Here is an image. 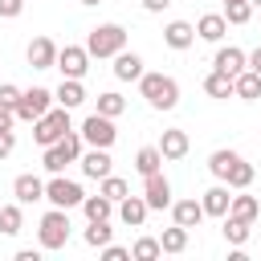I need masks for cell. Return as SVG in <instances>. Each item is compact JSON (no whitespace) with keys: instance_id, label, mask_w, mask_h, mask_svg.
I'll return each instance as SVG.
<instances>
[{"instance_id":"1","label":"cell","mask_w":261,"mask_h":261,"mask_svg":"<svg viewBox=\"0 0 261 261\" xmlns=\"http://www.w3.org/2000/svg\"><path fill=\"white\" fill-rule=\"evenodd\" d=\"M139 94H143L155 110H175V102H179V82L167 77V73H143V77H139Z\"/></svg>"},{"instance_id":"2","label":"cell","mask_w":261,"mask_h":261,"mask_svg":"<svg viewBox=\"0 0 261 261\" xmlns=\"http://www.w3.org/2000/svg\"><path fill=\"white\" fill-rule=\"evenodd\" d=\"M86 49H90V57H114L126 49V29L122 24H98V29H90Z\"/></svg>"},{"instance_id":"3","label":"cell","mask_w":261,"mask_h":261,"mask_svg":"<svg viewBox=\"0 0 261 261\" xmlns=\"http://www.w3.org/2000/svg\"><path fill=\"white\" fill-rule=\"evenodd\" d=\"M65 130H73V126H69V106H53L49 114H41V118L33 122V139H37L41 147H53Z\"/></svg>"},{"instance_id":"4","label":"cell","mask_w":261,"mask_h":261,"mask_svg":"<svg viewBox=\"0 0 261 261\" xmlns=\"http://www.w3.org/2000/svg\"><path fill=\"white\" fill-rule=\"evenodd\" d=\"M37 237H41V249H65V241H69V208L45 212Z\"/></svg>"},{"instance_id":"5","label":"cell","mask_w":261,"mask_h":261,"mask_svg":"<svg viewBox=\"0 0 261 261\" xmlns=\"http://www.w3.org/2000/svg\"><path fill=\"white\" fill-rule=\"evenodd\" d=\"M53 102H57V98H53L45 86H33V90L20 94V102H16V118H20V122H37L41 114L53 110Z\"/></svg>"},{"instance_id":"6","label":"cell","mask_w":261,"mask_h":261,"mask_svg":"<svg viewBox=\"0 0 261 261\" xmlns=\"http://www.w3.org/2000/svg\"><path fill=\"white\" fill-rule=\"evenodd\" d=\"M45 200H49L53 208H77V204L86 200V192H82L73 179H65V175H53V179L45 184Z\"/></svg>"},{"instance_id":"7","label":"cell","mask_w":261,"mask_h":261,"mask_svg":"<svg viewBox=\"0 0 261 261\" xmlns=\"http://www.w3.org/2000/svg\"><path fill=\"white\" fill-rule=\"evenodd\" d=\"M82 139L90 143V147H114V139H118V130H114V118H106V114H90L86 122H82Z\"/></svg>"},{"instance_id":"8","label":"cell","mask_w":261,"mask_h":261,"mask_svg":"<svg viewBox=\"0 0 261 261\" xmlns=\"http://www.w3.org/2000/svg\"><path fill=\"white\" fill-rule=\"evenodd\" d=\"M57 69H61V77H86V69H90V49H86V45H65V49H57Z\"/></svg>"},{"instance_id":"9","label":"cell","mask_w":261,"mask_h":261,"mask_svg":"<svg viewBox=\"0 0 261 261\" xmlns=\"http://www.w3.org/2000/svg\"><path fill=\"white\" fill-rule=\"evenodd\" d=\"M143 200H147V208H167L171 204V184H167V175H143Z\"/></svg>"},{"instance_id":"10","label":"cell","mask_w":261,"mask_h":261,"mask_svg":"<svg viewBox=\"0 0 261 261\" xmlns=\"http://www.w3.org/2000/svg\"><path fill=\"white\" fill-rule=\"evenodd\" d=\"M24 57H29V65H33V69H53V65H57V45H53L49 37H33Z\"/></svg>"},{"instance_id":"11","label":"cell","mask_w":261,"mask_h":261,"mask_svg":"<svg viewBox=\"0 0 261 261\" xmlns=\"http://www.w3.org/2000/svg\"><path fill=\"white\" fill-rule=\"evenodd\" d=\"M212 69H220V73L237 77V73H245V69H249V53H241L237 45H228V49H216V57H212Z\"/></svg>"},{"instance_id":"12","label":"cell","mask_w":261,"mask_h":261,"mask_svg":"<svg viewBox=\"0 0 261 261\" xmlns=\"http://www.w3.org/2000/svg\"><path fill=\"white\" fill-rule=\"evenodd\" d=\"M77 163H82V171H86L90 179H106V175H110V163H114V159H110V147H90V151H86V155H82Z\"/></svg>"},{"instance_id":"13","label":"cell","mask_w":261,"mask_h":261,"mask_svg":"<svg viewBox=\"0 0 261 261\" xmlns=\"http://www.w3.org/2000/svg\"><path fill=\"white\" fill-rule=\"evenodd\" d=\"M114 77L118 82H139L143 77V57L139 53H126V49L114 53Z\"/></svg>"},{"instance_id":"14","label":"cell","mask_w":261,"mask_h":261,"mask_svg":"<svg viewBox=\"0 0 261 261\" xmlns=\"http://www.w3.org/2000/svg\"><path fill=\"white\" fill-rule=\"evenodd\" d=\"M188 130H179V126H171V130H163V139H159V151H163V159H184L188 155Z\"/></svg>"},{"instance_id":"15","label":"cell","mask_w":261,"mask_h":261,"mask_svg":"<svg viewBox=\"0 0 261 261\" xmlns=\"http://www.w3.org/2000/svg\"><path fill=\"white\" fill-rule=\"evenodd\" d=\"M147 212H151V208H147L143 196H126V200H118V216H122L126 228H139V224L147 220Z\"/></svg>"},{"instance_id":"16","label":"cell","mask_w":261,"mask_h":261,"mask_svg":"<svg viewBox=\"0 0 261 261\" xmlns=\"http://www.w3.org/2000/svg\"><path fill=\"white\" fill-rule=\"evenodd\" d=\"M53 98H57V106H82L86 102V90H82V77H61V86L53 90Z\"/></svg>"},{"instance_id":"17","label":"cell","mask_w":261,"mask_h":261,"mask_svg":"<svg viewBox=\"0 0 261 261\" xmlns=\"http://www.w3.org/2000/svg\"><path fill=\"white\" fill-rule=\"evenodd\" d=\"M200 204H204V212H208V216H228L232 196H228V188H224V184H216V188H208V192H204V200H200Z\"/></svg>"},{"instance_id":"18","label":"cell","mask_w":261,"mask_h":261,"mask_svg":"<svg viewBox=\"0 0 261 261\" xmlns=\"http://www.w3.org/2000/svg\"><path fill=\"white\" fill-rule=\"evenodd\" d=\"M171 216H175V224H184V228H196L208 212H204V204L200 200H179V204H171Z\"/></svg>"},{"instance_id":"19","label":"cell","mask_w":261,"mask_h":261,"mask_svg":"<svg viewBox=\"0 0 261 261\" xmlns=\"http://www.w3.org/2000/svg\"><path fill=\"white\" fill-rule=\"evenodd\" d=\"M163 41H167L171 49H188V45L196 41V24H188V20H171V24L163 29Z\"/></svg>"},{"instance_id":"20","label":"cell","mask_w":261,"mask_h":261,"mask_svg":"<svg viewBox=\"0 0 261 261\" xmlns=\"http://www.w3.org/2000/svg\"><path fill=\"white\" fill-rule=\"evenodd\" d=\"M12 192H16V200H20V204H37V200H45V184H41L37 175H16Z\"/></svg>"},{"instance_id":"21","label":"cell","mask_w":261,"mask_h":261,"mask_svg":"<svg viewBox=\"0 0 261 261\" xmlns=\"http://www.w3.org/2000/svg\"><path fill=\"white\" fill-rule=\"evenodd\" d=\"M232 94H237V98H245V102L261 98V73H253V69L237 73V77H232Z\"/></svg>"},{"instance_id":"22","label":"cell","mask_w":261,"mask_h":261,"mask_svg":"<svg viewBox=\"0 0 261 261\" xmlns=\"http://www.w3.org/2000/svg\"><path fill=\"white\" fill-rule=\"evenodd\" d=\"M228 33V20L220 16V12H208V16H200V24H196V37H204V41H220Z\"/></svg>"},{"instance_id":"23","label":"cell","mask_w":261,"mask_h":261,"mask_svg":"<svg viewBox=\"0 0 261 261\" xmlns=\"http://www.w3.org/2000/svg\"><path fill=\"white\" fill-rule=\"evenodd\" d=\"M204 94H208V98H237V94H232V77L220 73V69H212V73L204 77Z\"/></svg>"},{"instance_id":"24","label":"cell","mask_w":261,"mask_h":261,"mask_svg":"<svg viewBox=\"0 0 261 261\" xmlns=\"http://www.w3.org/2000/svg\"><path fill=\"white\" fill-rule=\"evenodd\" d=\"M82 208H86V216H90V220H110V212H114V200L98 192V196H86V200H82Z\"/></svg>"},{"instance_id":"25","label":"cell","mask_w":261,"mask_h":261,"mask_svg":"<svg viewBox=\"0 0 261 261\" xmlns=\"http://www.w3.org/2000/svg\"><path fill=\"white\" fill-rule=\"evenodd\" d=\"M228 216H237V220H257L261 216V204H257V196H232V208H228Z\"/></svg>"},{"instance_id":"26","label":"cell","mask_w":261,"mask_h":261,"mask_svg":"<svg viewBox=\"0 0 261 261\" xmlns=\"http://www.w3.org/2000/svg\"><path fill=\"white\" fill-rule=\"evenodd\" d=\"M159 163H163V151H159V147H143V151L135 155V171H139V175H155Z\"/></svg>"},{"instance_id":"27","label":"cell","mask_w":261,"mask_h":261,"mask_svg":"<svg viewBox=\"0 0 261 261\" xmlns=\"http://www.w3.org/2000/svg\"><path fill=\"white\" fill-rule=\"evenodd\" d=\"M237 159H241L237 151H212V155H208V171H212L216 179H228V171H232Z\"/></svg>"},{"instance_id":"28","label":"cell","mask_w":261,"mask_h":261,"mask_svg":"<svg viewBox=\"0 0 261 261\" xmlns=\"http://www.w3.org/2000/svg\"><path fill=\"white\" fill-rule=\"evenodd\" d=\"M253 175H257V167H253V163H245V159H237L224 184H228V188H237V192H245V188L253 184Z\"/></svg>"},{"instance_id":"29","label":"cell","mask_w":261,"mask_h":261,"mask_svg":"<svg viewBox=\"0 0 261 261\" xmlns=\"http://www.w3.org/2000/svg\"><path fill=\"white\" fill-rule=\"evenodd\" d=\"M20 224H24V216H20V200H16V204H4V208H0V232H4V237H16Z\"/></svg>"},{"instance_id":"30","label":"cell","mask_w":261,"mask_h":261,"mask_svg":"<svg viewBox=\"0 0 261 261\" xmlns=\"http://www.w3.org/2000/svg\"><path fill=\"white\" fill-rule=\"evenodd\" d=\"M249 228H253L249 220H237V216H224V241H228L232 249L249 241Z\"/></svg>"},{"instance_id":"31","label":"cell","mask_w":261,"mask_h":261,"mask_svg":"<svg viewBox=\"0 0 261 261\" xmlns=\"http://www.w3.org/2000/svg\"><path fill=\"white\" fill-rule=\"evenodd\" d=\"M159 245H163V253H184V249H188V228H184V224H175V228H163Z\"/></svg>"},{"instance_id":"32","label":"cell","mask_w":261,"mask_h":261,"mask_svg":"<svg viewBox=\"0 0 261 261\" xmlns=\"http://www.w3.org/2000/svg\"><path fill=\"white\" fill-rule=\"evenodd\" d=\"M159 253H163L159 237H139V241L130 245V257H135V261H155Z\"/></svg>"},{"instance_id":"33","label":"cell","mask_w":261,"mask_h":261,"mask_svg":"<svg viewBox=\"0 0 261 261\" xmlns=\"http://www.w3.org/2000/svg\"><path fill=\"white\" fill-rule=\"evenodd\" d=\"M110 237H114V228H110L106 220H90V228H86V245H90V249L110 245Z\"/></svg>"},{"instance_id":"34","label":"cell","mask_w":261,"mask_h":261,"mask_svg":"<svg viewBox=\"0 0 261 261\" xmlns=\"http://www.w3.org/2000/svg\"><path fill=\"white\" fill-rule=\"evenodd\" d=\"M249 16H253L249 0H224V20L228 24H249Z\"/></svg>"},{"instance_id":"35","label":"cell","mask_w":261,"mask_h":261,"mask_svg":"<svg viewBox=\"0 0 261 261\" xmlns=\"http://www.w3.org/2000/svg\"><path fill=\"white\" fill-rule=\"evenodd\" d=\"M122 110H126V98H122V94H114V90H110V94H98V114L118 118Z\"/></svg>"},{"instance_id":"36","label":"cell","mask_w":261,"mask_h":261,"mask_svg":"<svg viewBox=\"0 0 261 261\" xmlns=\"http://www.w3.org/2000/svg\"><path fill=\"white\" fill-rule=\"evenodd\" d=\"M98 192H102V196H110V200L118 204V200H126V196H130V184H126V179H118V175H106Z\"/></svg>"},{"instance_id":"37","label":"cell","mask_w":261,"mask_h":261,"mask_svg":"<svg viewBox=\"0 0 261 261\" xmlns=\"http://www.w3.org/2000/svg\"><path fill=\"white\" fill-rule=\"evenodd\" d=\"M41 163H45V171H49V175H61L69 159H65V151H61V147L53 143V147H45V159H41Z\"/></svg>"},{"instance_id":"38","label":"cell","mask_w":261,"mask_h":261,"mask_svg":"<svg viewBox=\"0 0 261 261\" xmlns=\"http://www.w3.org/2000/svg\"><path fill=\"white\" fill-rule=\"evenodd\" d=\"M20 94H24L20 86H12V82H4V86H0V106H12V110H16V102H20Z\"/></svg>"},{"instance_id":"39","label":"cell","mask_w":261,"mask_h":261,"mask_svg":"<svg viewBox=\"0 0 261 261\" xmlns=\"http://www.w3.org/2000/svg\"><path fill=\"white\" fill-rule=\"evenodd\" d=\"M130 257V249H122V245H102V261H126Z\"/></svg>"},{"instance_id":"40","label":"cell","mask_w":261,"mask_h":261,"mask_svg":"<svg viewBox=\"0 0 261 261\" xmlns=\"http://www.w3.org/2000/svg\"><path fill=\"white\" fill-rule=\"evenodd\" d=\"M12 147H16V135H12V126H8V130H0V159L12 155Z\"/></svg>"},{"instance_id":"41","label":"cell","mask_w":261,"mask_h":261,"mask_svg":"<svg viewBox=\"0 0 261 261\" xmlns=\"http://www.w3.org/2000/svg\"><path fill=\"white\" fill-rule=\"evenodd\" d=\"M20 8H24V0H0V16H20Z\"/></svg>"},{"instance_id":"42","label":"cell","mask_w":261,"mask_h":261,"mask_svg":"<svg viewBox=\"0 0 261 261\" xmlns=\"http://www.w3.org/2000/svg\"><path fill=\"white\" fill-rule=\"evenodd\" d=\"M12 118H16V110H12V106H0V130H8Z\"/></svg>"},{"instance_id":"43","label":"cell","mask_w":261,"mask_h":261,"mask_svg":"<svg viewBox=\"0 0 261 261\" xmlns=\"http://www.w3.org/2000/svg\"><path fill=\"white\" fill-rule=\"evenodd\" d=\"M167 4H171V0H143V8H147V12H163Z\"/></svg>"},{"instance_id":"44","label":"cell","mask_w":261,"mask_h":261,"mask_svg":"<svg viewBox=\"0 0 261 261\" xmlns=\"http://www.w3.org/2000/svg\"><path fill=\"white\" fill-rule=\"evenodd\" d=\"M249 69H253V73H261V45L249 53Z\"/></svg>"},{"instance_id":"45","label":"cell","mask_w":261,"mask_h":261,"mask_svg":"<svg viewBox=\"0 0 261 261\" xmlns=\"http://www.w3.org/2000/svg\"><path fill=\"white\" fill-rule=\"evenodd\" d=\"M16 261H41V257H37V249H20V253H16Z\"/></svg>"},{"instance_id":"46","label":"cell","mask_w":261,"mask_h":261,"mask_svg":"<svg viewBox=\"0 0 261 261\" xmlns=\"http://www.w3.org/2000/svg\"><path fill=\"white\" fill-rule=\"evenodd\" d=\"M82 4H102V0H82Z\"/></svg>"},{"instance_id":"47","label":"cell","mask_w":261,"mask_h":261,"mask_svg":"<svg viewBox=\"0 0 261 261\" xmlns=\"http://www.w3.org/2000/svg\"><path fill=\"white\" fill-rule=\"evenodd\" d=\"M249 4H253V8H261V0H249Z\"/></svg>"},{"instance_id":"48","label":"cell","mask_w":261,"mask_h":261,"mask_svg":"<svg viewBox=\"0 0 261 261\" xmlns=\"http://www.w3.org/2000/svg\"><path fill=\"white\" fill-rule=\"evenodd\" d=\"M0 208H4V204H0Z\"/></svg>"}]
</instances>
